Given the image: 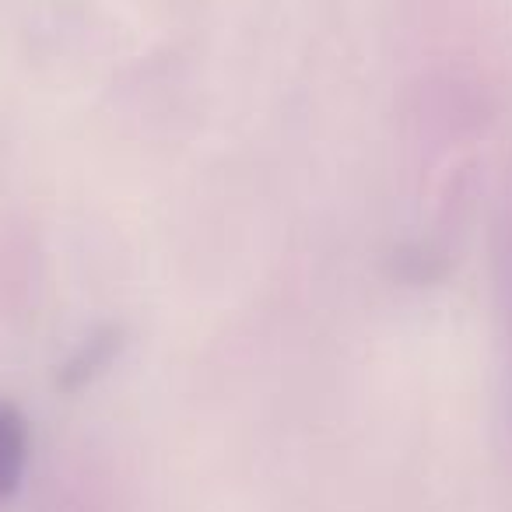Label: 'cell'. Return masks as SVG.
<instances>
[{
	"instance_id": "obj_1",
	"label": "cell",
	"mask_w": 512,
	"mask_h": 512,
	"mask_svg": "<svg viewBox=\"0 0 512 512\" xmlns=\"http://www.w3.org/2000/svg\"><path fill=\"white\" fill-rule=\"evenodd\" d=\"M29 467V421L18 404L0 400V502H8L25 481Z\"/></svg>"
},
{
	"instance_id": "obj_2",
	"label": "cell",
	"mask_w": 512,
	"mask_h": 512,
	"mask_svg": "<svg viewBox=\"0 0 512 512\" xmlns=\"http://www.w3.org/2000/svg\"><path fill=\"white\" fill-rule=\"evenodd\" d=\"M120 348H123V334L116 327H106V330H99V334H92L78 351H74L71 362L60 369L57 386L67 393L88 386L95 376H102V372L113 365V358L120 355Z\"/></svg>"
}]
</instances>
